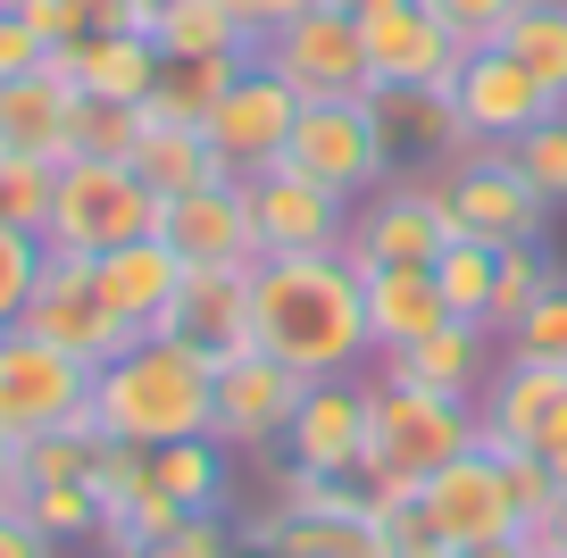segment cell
<instances>
[{"mask_svg":"<svg viewBox=\"0 0 567 558\" xmlns=\"http://www.w3.org/2000/svg\"><path fill=\"white\" fill-rule=\"evenodd\" d=\"M250 326L259 350L284 359L292 375H351L368 350V300H359V267L342 250H284V259L250 267Z\"/></svg>","mask_w":567,"mask_h":558,"instance_id":"cell-1","label":"cell"},{"mask_svg":"<svg viewBox=\"0 0 567 558\" xmlns=\"http://www.w3.org/2000/svg\"><path fill=\"white\" fill-rule=\"evenodd\" d=\"M92 417L109 442L159 451V442H193L217 417V359L193 350L184 333H142L117 359L92 366Z\"/></svg>","mask_w":567,"mask_h":558,"instance_id":"cell-2","label":"cell"},{"mask_svg":"<svg viewBox=\"0 0 567 558\" xmlns=\"http://www.w3.org/2000/svg\"><path fill=\"white\" fill-rule=\"evenodd\" d=\"M460 451H476V401L460 392H425L409 375H368V492H425V475H443Z\"/></svg>","mask_w":567,"mask_h":558,"instance_id":"cell-3","label":"cell"},{"mask_svg":"<svg viewBox=\"0 0 567 558\" xmlns=\"http://www.w3.org/2000/svg\"><path fill=\"white\" fill-rule=\"evenodd\" d=\"M134 234H159V193L134 175V158H59L42 250L101 259V250L134 242Z\"/></svg>","mask_w":567,"mask_h":558,"instance_id":"cell-4","label":"cell"},{"mask_svg":"<svg viewBox=\"0 0 567 558\" xmlns=\"http://www.w3.org/2000/svg\"><path fill=\"white\" fill-rule=\"evenodd\" d=\"M250 59L276 68L301 101H368V92H375L368 25H359V9H342V0H309V9L276 18L259 42H250Z\"/></svg>","mask_w":567,"mask_h":558,"instance_id":"cell-5","label":"cell"},{"mask_svg":"<svg viewBox=\"0 0 567 558\" xmlns=\"http://www.w3.org/2000/svg\"><path fill=\"white\" fill-rule=\"evenodd\" d=\"M284 167L334 184L342 200H368L375 184L401 175V142H392V125H384V101H375V92L368 101H301L292 142H284Z\"/></svg>","mask_w":567,"mask_h":558,"instance_id":"cell-6","label":"cell"},{"mask_svg":"<svg viewBox=\"0 0 567 558\" xmlns=\"http://www.w3.org/2000/svg\"><path fill=\"white\" fill-rule=\"evenodd\" d=\"M451 200H443V175H392V184H375L368 200H351V234H342V259L368 276V267H434L451 242Z\"/></svg>","mask_w":567,"mask_h":558,"instance_id":"cell-7","label":"cell"},{"mask_svg":"<svg viewBox=\"0 0 567 558\" xmlns=\"http://www.w3.org/2000/svg\"><path fill=\"white\" fill-rule=\"evenodd\" d=\"M92 409V359L42 342L34 326H0V434H51Z\"/></svg>","mask_w":567,"mask_h":558,"instance_id":"cell-8","label":"cell"},{"mask_svg":"<svg viewBox=\"0 0 567 558\" xmlns=\"http://www.w3.org/2000/svg\"><path fill=\"white\" fill-rule=\"evenodd\" d=\"M434 175H443V200H451V226L460 234H476V242H543L550 209H543V193H534L526 175H517L509 151L467 134Z\"/></svg>","mask_w":567,"mask_h":558,"instance_id":"cell-9","label":"cell"},{"mask_svg":"<svg viewBox=\"0 0 567 558\" xmlns=\"http://www.w3.org/2000/svg\"><path fill=\"white\" fill-rule=\"evenodd\" d=\"M18 326H34L42 342H59V350H75V359H117L125 342H142L134 326L117 317V300L101 292V267L92 259H68V250H42V276H34V292H25V317Z\"/></svg>","mask_w":567,"mask_h":558,"instance_id":"cell-10","label":"cell"},{"mask_svg":"<svg viewBox=\"0 0 567 558\" xmlns=\"http://www.w3.org/2000/svg\"><path fill=\"white\" fill-rule=\"evenodd\" d=\"M417 508L434 517V534L451 541V550H476V541H509V534H534L526 525V500H517L509 467H501V451H460L443 475H425Z\"/></svg>","mask_w":567,"mask_h":558,"instance_id":"cell-11","label":"cell"},{"mask_svg":"<svg viewBox=\"0 0 567 558\" xmlns=\"http://www.w3.org/2000/svg\"><path fill=\"white\" fill-rule=\"evenodd\" d=\"M292 117H301V92L284 84L276 68H259V59H250V68L209 101L200 134H209V151H217V167H226V175H259V167H276V158H284Z\"/></svg>","mask_w":567,"mask_h":558,"instance_id":"cell-12","label":"cell"},{"mask_svg":"<svg viewBox=\"0 0 567 558\" xmlns=\"http://www.w3.org/2000/svg\"><path fill=\"white\" fill-rule=\"evenodd\" d=\"M451 108H460V134L509 151L526 125H543L550 108H559V92H550L526 59H509L501 42H484V51H467L460 75H451Z\"/></svg>","mask_w":567,"mask_h":558,"instance_id":"cell-13","label":"cell"},{"mask_svg":"<svg viewBox=\"0 0 567 558\" xmlns=\"http://www.w3.org/2000/svg\"><path fill=\"white\" fill-rule=\"evenodd\" d=\"M159 242L184 267H259V217H250V184L243 175H209L193 193L159 200Z\"/></svg>","mask_w":567,"mask_h":558,"instance_id":"cell-14","label":"cell"},{"mask_svg":"<svg viewBox=\"0 0 567 558\" xmlns=\"http://www.w3.org/2000/svg\"><path fill=\"white\" fill-rule=\"evenodd\" d=\"M276 458L359 484V467H368V375H318V384H301Z\"/></svg>","mask_w":567,"mask_h":558,"instance_id":"cell-15","label":"cell"},{"mask_svg":"<svg viewBox=\"0 0 567 558\" xmlns=\"http://www.w3.org/2000/svg\"><path fill=\"white\" fill-rule=\"evenodd\" d=\"M368 25V75L375 92H451V75H460L467 42L451 34L425 0H392V9H375Z\"/></svg>","mask_w":567,"mask_h":558,"instance_id":"cell-16","label":"cell"},{"mask_svg":"<svg viewBox=\"0 0 567 558\" xmlns=\"http://www.w3.org/2000/svg\"><path fill=\"white\" fill-rule=\"evenodd\" d=\"M309 375H292L284 359L267 350H243V359L217 366V417L209 434L226 442L234 458H259V451H284V425H292V401H301Z\"/></svg>","mask_w":567,"mask_h":558,"instance_id":"cell-17","label":"cell"},{"mask_svg":"<svg viewBox=\"0 0 567 558\" xmlns=\"http://www.w3.org/2000/svg\"><path fill=\"white\" fill-rule=\"evenodd\" d=\"M243 184H250V217H259V250L267 259H284V250H342L351 200H342L334 184L284 167V158L259 167V175H243Z\"/></svg>","mask_w":567,"mask_h":558,"instance_id":"cell-18","label":"cell"},{"mask_svg":"<svg viewBox=\"0 0 567 558\" xmlns=\"http://www.w3.org/2000/svg\"><path fill=\"white\" fill-rule=\"evenodd\" d=\"M75 108H84V92L51 59L25 75H0V158H51L59 167L75 151Z\"/></svg>","mask_w":567,"mask_h":558,"instance_id":"cell-19","label":"cell"},{"mask_svg":"<svg viewBox=\"0 0 567 558\" xmlns=\"http://www.w3.org/2000/svg\"><path fill=\"white\" fill-rule=\"evenodd\" d=\"M167 333H184L193 350H209L217 366L259 350V326H250V267H184V292L167 309Z\"/></svg>","mask_w":567,"mask_h":558,"instance_id":"cell-20","label":"cell"},{"mask_svg":"<svg viewBox=\"0 0 567 558\" xmlns=\"http://www.w3.org/2000/svg\"><path fill=\"white\" fill-rule=\"evenodd\" d=\"M559 401H567V366L501 359L493 384L476 392V442H484V451H534V434L550 425Z\"/></svg>","mask_w":567,"mask_h":558,"instance_id":"cell-21","label":"cell"},{"mask_svg":"<svg viewBox=\"0 0 567 558\" xmlns=\"http://www.w3.org/2000/svg\"><path fill=\"white\" fill-rule=\"evenodd\" d=\"M51 68L68 75L84 101H151V84H159V42L151 34H134V25H109V34H75V42H59L51 51Z\"/></svg>","mask_w":567,"mask_h":558,"instance_id":"cell-22","label":"cell"},{"mask_svg":"<svg viewBox=\"0 0 567 558\" xmlns=\"http://www.w3.org/2000/svg\"><path fill=\"white\" fill-rule=\"evenodd\" d=\"M384 375H409V384L425 392H460V401H476L484 384H493V366H501V333L476 326V317H451V326H434L425 342L392 350V359H375Z\"/></svg>","mask_w":567,"mask_h":558,"instance_id":"cell-23","label":"cell"},{"mask_svg":"<svg viewBox=\"0 0 567 558\" xmlns=\"http://www.w3.org/2000/svg\"><path fill=\"white\" fill-rule=\"evenodd\" d=\"M359 300H368V350L375 359H392V350L425 342L434 326H451V300L434 283V267H368Z\"/></svg>","mask_w":567,"mask_h":558,"instance_id":"cell-24","label":"cell"},{"mask_svg":"<svg viewBox=\"0 0 567 558\" xmlns=\"http://www.w3.org/2000/svg\"><path fill=\"white\" fill-rule=\"evenodd\" d=\"M101 292L117 300V317L134 333H167V309H176V292H184V259L159 242V234H134V242H117V250H101Z\"/></svg>","mask_w":567,"mask_h":558,"instance_id":"cell-25","label":"cell"},{"mask_svg":"<svg viewBox=\"0 0 567 558\" xmlns=\"http://www.w3.org/2000/svg\"><path fill=\"white\" fill-rule=\"evenodd\" d=\"M134 175H142L159 200H176V193H193V184H209V175H226V167H217V151H209V134H200V125H167V117H151V108H142Z\"/></svg>","mask_w":567,"mask_h":558,"instance_id":"cell-26","label":"cell"},{"mask_svg":"<svg viewBox=\"0 0 567 558\" xmlns=\"http://www.w3.org/2000/svg\"><path fill=\"white\" fill-rule=\"evenodd\" d=\"M159 42V59H226V51H250V25L234 18V0H159V18L142 25Z\"/></svg>","mask_w":567,"mask_h":558,"instance_id":"cell-27","label":"cell"},{"mask_svg":"<svg viewBox=\"0 0 567 558\" xmlns=\"http://www.w3.org/2000/svg\"><path fill=\"white\" fill-rule=\"evenodd\" d=\"M226 458H234V451H226L217 434L159 442V451H151V484H159V492H176V500L200 517V508H226V500H234V484H226Z\"/></svg>","mask_w":567,"mask_h":558,"instance_id":"cell-28","label":"cell"},{"mask_svg":"<svg viewBox=\"0 0 567 558\" xmlns=\"http://www.w3.org/2000/svg\"><path fill=\"white\" fill-rule=\"evenodd\" d=\"M243 68H250V51H226V59H167L142 108H151V117H167V125H200V117H209V101H217Z\"/></svg>","mask_w":567,"mask_h":558,"instance_id":"cell-29","label":"cell"},{"mask_svg":"<svg viewBox=\"0 0 567 558\" xmlns=\"http://www.w3.org/2000/svg\"><path fill=\"white\" fill-rule=\"evenodd\" d=\"M501 51L526 59V68L567 101V0H517V18H509V34H501Z\"/></svg>","mask_w":567,"mask_h":558,"instance_id":"cell-30","label":"cell"},{"mask_svg":"<svg viewBox=\"0 0 567 558\" xmlns=\"http://www.w3.org/2000/svg\"><path fill=\"white\" fill-rule=\"evenodd\" d=\"M493 276H501V242H476V234H451L443 259H434V283H443L451 317H493Z\"/></svg>","mask_w":567,"mask_h":558,"instance_id":"cell-31","label":"cell"},{"mask_svg":"<svg viewBox=\"0 0 567 558\" xmlns=\"http://www.w3.org/2000/svg\"><path fill=\"white\" fill-rule=\"evenodd\" d=\"M101 417H75V425H51V434H34L25 442V484H84L92 475V458H101Z\"/></svg>","mask_w":567,"mask_h":558,"instance_id":"cell-32","label":"cell"},{"mask_svg":"<svg viewBox=\"0 0 567 558\" xmlns=\"http://www.w3.org/2000/svg\"><path fill=\"white\" fill-rule=\"evenodd\" d=\"M550 283H559V267H550V250H543V242H501V276H493V317H484V326H493V333H509L517 317H526L534 300L550 292Z\"/></svg>","mask_w":567,"mask_h":558,"instance_id":"cell-33","label":"cell"},{"mask_svg":"<svg viewBox=\"0 0 567 558\" xmlns=\"http://www.w3.org/2000/svg\"><path fill=\"white\" fill-rule=\"evenodd\" d=\"M509 158H517V175H526L534 193H543V209L559 217L567 209V101L550 108L543 125H526V134L509 142Z\"/></svg>","mask_w":567,"mask_h":558,"instance_id":"cell-34","label":"cell"},{"mask_svg":"<svg viewBox=\"0 0 567 558\" xmlns=\"http://www.w3.org/2000/svg\"><path fill=\"white\" fill-rule=\"evenodd\" d=\"M25 517L68 550V541H101V500L92 484H25Z\"/></svg>","mask_w":567,"mask_h":558,"instance_id":"cell-35","label":"cell"},{"mask_svg":"<svg viewBox=\"0 0 567 558\" xmlns=\"http://www.w3.org/2000/svg\"><path fill=\"white\" fill-rule=\"evenodd\" d=\"M51 184H59L51 158H0V226H18V234L42 242V226H51Z\"/></svg>","mask_w":567,"mask_h":558,"instance_id":"cell-36","label":"cell"},{"mask_svg":"<svg viewBox=\"0 0 567 558\" xmlns=\"http://www.w3.org/2000/svg\"><path fill=\"white\" fill-rule=\"evenodd\" d=\"M368 508H375V534H384V558H451V541L434 534L417 492H368Z\"/></svg>","mask_w":567,"mask_h":558,"instance_id":"cell-37","label":"cell"},{"mask_svg":"<svg viewBox=\"0 0 567 558\" xmlns=\"http://www.w3.org/2000/svg\"><path fill=\"white\" fill-rule=\"evenodd\" d=\"M501 359H543V366H567V276L501 333Z\"/></svg>","mask_w":567,"mask_h":558,"instance_id":"cell-38","label":"cell"},{"mask_svg":"<svg viewBox=\"0 0 567 558\" xmlns=\"http://www.w3.org/2000/svg\"><path fill=\"white\" fill-rule=\"evenodd\" d=\"M109 558H243V541H234V517H226V508H200V517H184L176 534L134 541V550H109Z\"/></svg>","mask_w":567,"mask_h":558,"instance_id":"cell-39","label":"cell"},{"mask_svg":"<svg viewBox=\"0 0 567 558\" xmlns=\"http://www.w3.org/2000/svg\"><path fill=\"white\" fill-rule=\"evenodd\" d=\"M142 108L134 101H84L75 108V151L68 158H134Z\"/></svg>","mask_w":567,"mask_h":558,"instance_id":"cell-40","label":"cell"},{"mask_svg":"<svg viewBox=\"0 0 567 558\" xmlns=\"http://www.w3.org/2000/svg\"><path fill=\"white\" fill-rule=\"evenodd\" d=\"M34 276H42V242L18 234V226H0V326H18V317H25Z\"/></svg>","mask_w":567,"mask_h":558,"instance_id":"cell-41","label":"cell"},{"mask_svg":"<svg viewBox=\"0 0 567 558\" xmlns=\"http://www.w3.org/2000/svg\"><path fill=\"white\" fill-rule=\"evenodd\" d=\"M434 18L451 25V34L467 42V51H484V42H501L509 34V18H517V0H425Z\"/></svg>","mask_w":567,"mask_h":558,"instance_id":"cell-42","label":"cell"},{"mask_svg":"<svg viewBox=\"0 0 567 558\" xmlns=\"http://www.w3.org/2000/svg\"><path fill=\"white\" fill-rule=\"evenodd\" d=\"M9 9L25 18V34H34L42 51H59V42L84 34V25H75V0H9Z\"/></svg>","mask_w":567,"mask_h":558,"instance_id":"cell-43","label":"cell"},{"mask_svg":"<svg viewBox=\"0 0 567 558\" xmlns=\"http://www.w3.org/2000/svg\"><path fill=\"white\" fill-rule=\"evenodd\" d=\"M0 558H59V541L42 534L34 517H25V500H18V508H0Z\"/></svg>","mask_w":567,"mask_h":558,"instance_id":"cell-44","label":"cell"},{"mask_svg":"<svg viewBox=\"0 0 567 558\" xmlns=\"http://www.w3.org/2000/svg\"><path fill=\"white\" fill-rule=\"evenodd\" d=\"M42 59H51V51H42V42L25 34V18L0 0V75H25V68H42Z\"/></svg>","mask_w":567,"mask_h":558,"instance_id":"cell-45","label":"cell"},{"mask_svg":"<svg viewBox=\"0 0 567 558\" xmlns=\"http://www.w3.org/2000/svg\"><path fill=\"white\" fill-rule=\"evenodd\" d=\"M534 458H543V467H550V484L567 492V401L550 409V425H543V434H534Z\"/></svg>","mask_w":567,"mask_h":558,"instance_id":"cell-46","label":"cell"},{"mask_svg":"<svg viewBox=\"0 0 567 558\" xmlns=\"http://www.w3.org/2000/svg\"><path fill=\"white\" fill-rule=\"evenodd\" d=\"M75 25L84 34H109V25H134V0H75ZM142 34V25H134Z\"/></svg>","mask_w":567,"mask_h":558,"instance_id":"cell-47","label":"cell"},{"mask_svg":"<svg viewBox=\"0 0 567 558\" xmlns=\"http://www.w3.org/2000/svg\"><path fill=\"white\" fill-rule=\"evenodd\" d=\"M18 500H25V442L0 434V508H18Z\"/></svg>","mask_w":567,"mask_h":558,"instance_id":"cell-48","label":"cell"},{"mask_svg":"<svg viewBox=\"0 0 567 558\" xmlns=\"http://www.w3.org/2000/svg\"><path fill=\"white\" fill-rule=\"evenodd\" d=\"M292 9H309V0H234V18L250 25V34H267L276 18H292Z\"/></svg>","mask_w":567,"mask_h":558,"instance_id":"cell-49","label":"cell"},{"mask_svg":"<svg viewBox=\"0 0 567 558\" xmlns=\"http://www.w3.org/2000/svg\"><path fill=\"white\" fill-rule=\"evenodd\" d=\"M451 558H543L534 534H509V541H476V550H451Z\"/></svg>","mask_w":567,"mask_h":558,"instance_id":"cell-50","label":"cell"},{"mask_svg":"<svg viewBox=\"0 0 567 558\" xmlns=\"http://www.w3.org/2000/svg\"><path fill=\"white\" fill-rule=\"evenodd\" d=\"M534 541H543V550H567V492H559V500H550V517L534 525Z\"/></svg>","mask_w":567,"mask_h":558,"instance_id":"cell-51","label":"cell"},{"mask_svg":"<svg viewBox=\"0 0 567 558\" xmlns=\"http://www.w3.org/2000/svg\"><path fill=\"white\" fill-rule=\"evenodd\" d=\"M342 9H359V18H375V9H392V0H342Z\"/></svg>","mask_w":567,"mask_h":558,"instance_id":"cell-52","label":"cell"},{"mask_svg":"<svg viewBox=\"0 0 567 558\" xmlns=\"http://www.w3.org/2000/svg\"><path fill=\"white\" fill-rule=\"evenodd\" d=\"M151 18H159V0H134V25H151Z\"/></svg>","mask_w":567,"mask_h":558,"instance_id":"cell-53","label":"cell"},{"mask_svg":"<svg viewBox=\"0 0 567 558\" xmlns=\"http://www.w3.org/2000/svg\"><path fill=\"white\" fill-rule=\"evenodd\" d=\"M534 550H543V541H534ZM543 558H567V550H543Z\"/></svg>","mask_w":567,"mask_h":558,"instance_id":"cell-54","label":"cell"}]
</instances>
